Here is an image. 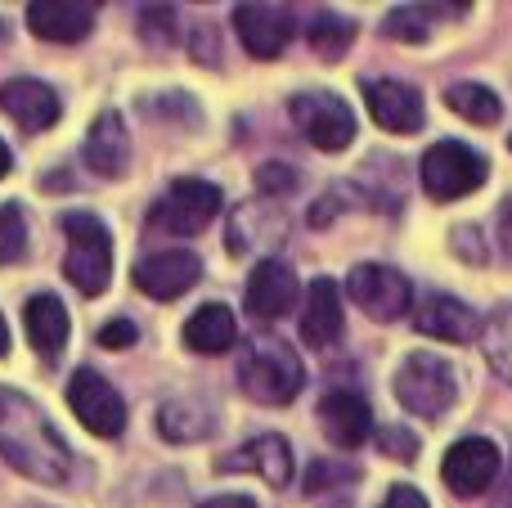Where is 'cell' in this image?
Masks as SVG:
<instances>
[{
    "mask_svg": "<svg viewBox=\"0 0 512 508\" xmlns=\"http://www.w3.org/2000/svg\"><path fill=\"white\" fill-rule=\"evenodd\" d=\"M63 234H68V257H63L68 284L86 297H99L113 279V234H108V225L90 212H63Z\"/></svg>",
    "mask_w": 512,
    "mask_h": 508,
    "instance_id": "cell-3",
    "label": "cell"
},
{
    "mask_svg": "<svg viewBox=\"0 0 512 508\" xmlns=\"http://www.w3.org/2000/svg\"><path fill=\"white\" fill-rule=\"evenodd\" d=\"M234 27H239V41L256 59H279L288 50L292 32H297L292 9L283 5H239L234 9Z\"/></svg>",
    "mask_w": 512,
    "mask_h": 508,
    "instance_id": "cell-13",
    "label": "cell"
},
{
    "mask_svg": "<svg viewBox=\"0 0 512 508\" xmlns=\"http://www.w3.org/2000/svg\"><path fill=\"white\" fill-rule=\"evenodd\" d=\"M378 508H427V500H423V491H414V486H391L387 500Z\"/></svg>",
    "mask_w": 512,
    "mask_h": 508,
    "instance_id": "cell-35",
    "label": "cell"
},
{
    "mask_svg": "<svg viewBox=\"0 0 512 508\" xmlns=\"http://www.w3.org/2000/svg\"><path fill=\"white\" fill-rule=\"evenodd\" d=\"M454 248H459V257H468V261H486V248H481L472 225H459V230H454Z\"/></svg>",
    "mask_w": 512,
    "mask_h": 508,
    "instance_id": "cell-34",
    "label": "cell"
},
{
    "mask_svg": "<svg viewBox=\"0 0 512 508\" xmlns=\"http://www.w3.org/2000/svg\"><path fill=\"white\" fill-rule=\"evenodd\" d=\"M504 473V455H499L495 441L486 437H463L445 450V464H441V477L459 500H472V495H486L490 486L499 482Z\"/></svg>",
    "mask_w": 512,
    "mask_h": 508,
    "instance_id": "cell-10",
    "label": "cell"
},
{
    "mask_svg": "<svg viewBox=\"0 0 512 508\" xmlns=\"http://www.w3.org/2000/svg\"><path fill=\"white\" fill-rule=\"evenodd\" d=\"M364 104H369V117L391 135H414L423 131V95H418L409 81H391V77H378L364 86Z\"/></svg>",
    "mask_w": 512,
    "mask_h": 508,
    "instance_id": "cell-12",
    "label": "cell"
},
{
    "mask_svg": "<svg viewBox=\"0 0 512 508\" xmlns=\"http://www.w3.org/2000/svg\"><path fill=\"white\" fill-rule=\"evenodd\" d=\"M0 459L41 486L72 482V450L32 396L0 387Z\"/></svg>",
    "mask_w": 512,
    "mask_h": 508,
    "instance_id": "cell-1",
    "label": "cell"
},
{
    "mask_svg": "<svg viewBox=\"0 0 512 508\" xmlns=\"http://www.w3.org/2000/svg\"><path fill=\"white\" fill-rule=\"evenodd\" d=\"M319 423H324V437L337 450H355L373 437V410L360 392H328L319 401Z\"/></svg>",
    "mask_w": 512,
    "mask_h": 508,
    "instance_id": "cell-17",
    "label": "cell"
},
{
    "mask_svg": "<svg viewBox=\"0 0 512 508\" xmlns=\"http://www.w3.org/2000/svg\"><path fill=\"white\" fill-rule=\"evenodd\" d=\"M486 171L490 167L477 149H468V144H459V140H441L423 153L418 176H423V189L436 203H454V198L472 194L477 185H486Z\"/></svg>",
    "mask_w": 512,
    "mask_h": 508,
    "instance_id": "cell-6",
    "label": "cell"
},
{
    "mask_svg": "<svg viewBox=\"0 0 512 508\" xmlns=\"http://www.w3.org/2000/svg\"><path fill=\"white\" fill-rule=\"evenodd\" d=\"M135 338H140V329H135L131 320H113V324H104V329H99V347H108V351L131 347Z\"/></svg>",
    "mask_w": 512,
    "mask_h": 508,
    "instance_id": "cell-32",
    "label": "cell"
},
{
    "mask_svg": "<svg viewBox=\"0 0 512 508\" xmlns=\"http://www.w3.org/2000/svg\"><path fill=\"white\" fill-rule=\"evenodd\" d=\"M198 279H203V261H198V252H189V248L149 252V257H140V266H135V288L149 293L153 302H176V297H185Z\"/></svg>",
    "mask_w": 512,
    "mask_h": 508,
    "instance_id": "cell-11",
    "label": "cell"
},
{
    "mask_svg": "<svg viewBox=\"0 0 512 508\" xmlns=\"http://www.w3.org/2000/svg\"><path fill=\"white\" fill-rule=\"evenodd\" d=\"M297 270L288 261H256L252 279H248V311L252 320H283V315L297 306Z\"/></svg>",
    "mask_w": 512,
    "mask_h": 508,
    "instance_id": "cell-16",
    "label": "cell"
},
{
    "mask_svg": "<svg viewBox=\"0 0 512 508\" xmlns=\"http://www.w3.org/2000/svg\"><path fill=\"white\" fill-rule=\"evenodd\" d=\"M333 482H355V468H342V464H324L319 459L315 468H310V477H306V495H319V491H328Z\"/></svg>",
    "mask_w": 512,
    "mask_h": 508,
    "instance_id": "cell-31",
    "label": "cell"
},
{
    "mask_svg": "<svg viewBox=\"0 0 512 508\" xmlns=\"http://www.w3.org/2000/svg\"><path fill=\"white\" fill-rule=\"evenodd\" d=\"M203 508H256V500H248V495H216Z\"/></svg>",
    "mask_w": 512,
    "mask_h": 508,
    "instance_id": "cell-37",
    "label": "cell"
},
{
    "mask_svg": "<svg viewBox=\"0 0 512 508\" xmlns=\"http://www.w3.org/2000/svg\"><path fill=\"white\" fill-rule=\"evenodd\" d=\"M481 351H486V360L495 365V374L512 387V302L495 306L490 320L481 324Z\"/></svg>",
    "mask_w": 512,
    "mask_h": 508,
    "instance_id": "cell-26",
    "label": "cell"
},
{
    "mask_svg": "<svg viewBox=\"0 0 512 508\" xmlns=\"http://www.w3.org/2000/svg\"><path fill=\"white\" fill-rule=\"evenodd\" d=\"M0 41H5V23H0Z\"/></svg>",
    "mask_w": 512,
    "mask_h": 508,
    "instance_id": "cell-40",
    "label": "cell"
},
{
    "mask_svg": "<svg viewBox=\"0 0 512 508\" xmlns=\"http://www.w3.org/2000/svg\"><path fill=\"white\" fill-rule=\"evenodd\" d=\"M414 329L436 342H472L481 333V320L468 302L454 293H427L423 306L414 311Z\"/></svg>",
    "mask_w": 512,
    "mask_h": 508,
    "instance_id": "cell-18",
    "label": "cell"
},
{
    "mask_svg": "<svg viewBox=\"0 0 512 508\" xmlns=\"http://www.w3.org/2000/svg\"><path fill=\"white\" fill-rule=\"evenodd\" d=\"M9 167H14V158H9L5 140H0V180H5V176H9Z\"/></svg>",
    "mask_w": 512,
    "mask_h": 508,
    "instance_id": "cell-38",
    "label": "cell"
},
{
    "mask_svg": "<svg viewBox=\"0 0 512 508\" xmlns=\"http://www.w3.org/2000/svg\"><path fill=\"white\" fill-rule=\"evenodd\" d=\"M27 27H32L41 41L72 45L95 27V5H77V0H36V5H27Z\"/></svg>",
    "mask_w": 512,
    "mask_h": 508,
    "instance_id": "cell-19",
    "label": "cell"
},
{
    "mask_svg": "<svg viewBox=\"0 0 512 508\" xmlns=\"http://www.w3.org/2000/svg\"><path fill=\"white\" fill-rule=\"evenodd\" d=\"M378 446H382V455L400 459V464H414L418 459V437L409 428H400V423H391V428L378 432Z\"/></svg>",
    "mask_w": 512,
    "mask_h": 508,
    "instance_id": "cell-29",
    "label": "cell"
},
{
    "mask_svg": "<svg viewBox=\"0 0 512 508\" xmlns=\"http://www.w3.org/2000/svg\"><path fill=\"white\" fill-rule=\"evenodd\" d=\"M0 108H5V117L14 126H23L27 135L36 131H50L54 122H59L63 104L59 95H54L45 81H32V77H14L0 86Z\"/></svg>",
    "mask_w": 512,
    "mask_h": 508,
    "instance_id": "cell-14",
    "label": "cell"
},
{
    "mask_svg": "<svg viewBox=\"0 0 512 508\" xmlns=\"http://www.w3.org/2000/svg\"><path fill=\"white\" fill-rule=\"evenodd\" d=\"M499 248H504V257L512 261V198L499 207Z\"/></svg>",
    "mask_w": 512,
    "mask_h": 508,
    "instance_id": "cell-36",
    "label": "cell"
},
{
    "mask_svg": "<svg viewBox=\"0 0 512 508\" xmlns=\"http://www.w3.org/2000/svg\"><path fill=\"white\" fill-rule=\"evenodd\" d=\"M342 297H337V284L333 279H315L306 288V306H301V342L310 347H333L342 338Z\"/></svg>",
    "mask_w": 512,
    "mask_h": 508,
    "instance_id": "cell-21",
    "label": "cell"
},
{
    "mask_svg": "<svg viewBox=\"0 0 512 508\" xmlns=\"http://www.w3.org/2000/svg\"><path fill=\"white\" fill-rule=\"evenodd\" d=\"M256 185H261L265 194H279V189H292V185H297V171H292V167H274V162H270V167H261Z\"/></svg>",
    "mask_w": 512,
    "mask_h": 508,
    "instance_id": "cell-33",
    "label": "cell"
},
{
    "mask_svg": "<svg viewBox=\"0 0 512 508\" xmlns=\"http://www.w3.org/2000/svg\"><path fill=\"white\" fill-rule=\"evenodd\" d=\"M86 167L104 180L126 176V167H131V135H126L117 113L95 117V126H90V135H86Z\"/></svg>",
    "mask_w": 512,
    "mask_h": 508,
    "instance_id": "cell-20",
    "label": "cell"
},
{
    "mask_svg": "<svg viewBox=\"0 0 512 508\" xmlns=\"http://www.w3.org/2000/svg\"><path fill=\"white\" fill-rule=\"evenodd\" d=\"M221 216V189L207 180H176L167 194L153 203L149 230L162 234H198Z\"/></svg>",
    "mask_w": 512,
    "mask_h": 508,
    "instance_id": "cell-7",
    "label": "cell"
},
{
    "mask_svg": "<svg viewBox=\"0 0 512 508\" xmlns=\"http://www.w3.org/2000/svg\"><path fill=\"white\" fill-rule=\"evenodd\" d=\"M234 342H239V324H234L230 306L207 302L185 320V347H194L198 356H221Z\"/></svg>",
    "mask_w": 512,
    "mask_h": 508,
    "instance_id": "cell-23",
    "label": "cell"
},
{
    "mask_svg": "<svg viewBox=\"0 0 512 508\" xmlns=\"http://www.w3.org/2000/svg\"><path fill=\"white\" fill-rule=\"evenodd\" d=\"M158 432L167 441H198L212 432V414H207V401L198 396H176L158 410Z\"/></svg>",
    "mask_w": 512,
    "mask_h": 508,
    "instance_id": "cell-24",
    "label": "cell"
},
{
    "mask_svg": "<svg viewBox=\"0 0 512 508\" xmlns=\"http://www.w3.org/2000/svg\"><path fill=\"white\" fill-rule=\"evenodd\" d=\"M454 396H459V383H454L450 360L432 356V351H414V356L400 360V369H396L400 410L418 414V419H441L454 405Z\"/></svg>",
    "mask_w": 512,
    "mask_h": 508,
    "instance_id": "cell-4",
    "label": "cell"
},
{
    "mask_svg": "<svg viewBox=\"0 0 512 508\" xmlns=\"http://www.w3.org/2000/svg\"><path fill=\"white\" fill-rule=\"evenodd\" d=\"M288 117L301 135H306L315 149L324 153H342L355 140V113L342 95H328V90H301L288 99Z\"/></svg>",
    "mask_w": 512,
    "mask_h": 508,
    "instance_id": "cell-5",
    "label": "cell"
},
{
    "mask_svg": "<svg viewBox=\"0 0 512 508\" xmlns=\"http://www.w3.org/2000/svg\"><path fill=\"white\" fill-rule=\"evenodd\" d=\"M418 14H423L418 5L391 9L387 23H382V32H387V36H400V41H418V36H427V23H418Z\"/></svg>",
    "mask_w": 512,
    "mask_h": 508,
    "instance_id": "cell-30",
    "label": "cell"
},
{
    "mask_svg": "<svg viewBox=\"0 0 512 508\" xmlns=\"http://www.w3.org/2000/svg\"><path fill=\"white\" fill-rule=\"evenodd\" d=\"M445 104L472 126H495L499 117H504L499 95L490 86H481V81H454V86L445 90Z\"/></svg>",
    "mask_w": 512,
    "mask_h": 508,
    "instance_id": "cell-25",
    "label": "cell"
},
{
    "mask_svg": "<svg viewBox=\"0 0 512 508\" xmlns=\"http://www.w3.org/2000/svg\"><path fill=\"white\" fill-rule=\"evenodd\" d=\"M27 508H41V504H27Z\"/></svg>",
    "mask_w": 512,
    "mask_h": 508,
    "instance_id": "cell-41",
    "label": "cell"
},
{
    "mask_svg": "<svg viewBox=\"0 0 512 508\" xmlns=\"http://www.w3.org/2000/svg\"><path fill=\"white\" fill-rule=\"evenodd\" d=\"M27 252V225L14 203H0V266H14Z\"/></svg>",
    "mask_w": 512,
    "mask_h": 508,
    "instance_id": "cell-28",
    "label": "cell"
},
{
    "mask_svg": "<svg viewBox=\"0 0 512 508\" xmlns=\"http://www.w3.org/2000/svg\"><path fill=\"white\" fill-rule=\"evenodd\" d=\"M68 405L77 414V423L95 437H122L126 428V401L104 374L95 369H77L68 383Z\"/></svg>",
    "mask_w": 512,
    "mask_h": 508,
    "instance_id": "cell-9",
    "label": "cell"
},
{
    "mask_svg": "<svg viewBox=\"0 0 512 508\" xmlns=\"http://www.w3.org/2000/svg\"><path fill=\"white\" fill-rule=\"evenodd\" d=\"M306 36H310V50H315L319 59L333 63V59H342V54L351 50L355 23H351L346 14H328V9H324V14L310 18V32H306Z\"/></svg>",
    "mask_w": 512,
    "mask_h": 508,
    "instance_id": "cell-27",
    "label": "cell"
},
{
    "mask_svg": "<svg viewBox=\"0 0 512 508\" xmlns=\"http://www.w3.org/2000/svg\"><path fill=\"white\" fill-rule=\"evenodd\" d=\"M9 351V324H5V315H0V356Z\"/></svg>",
    "mask_w": 512,
    "mask_h": 508,
    "instance_id": "cell-39",
    "label": "cell"
},
{
    "mask_svg": "<svg viewBox=\"0 0 512 508\" xmlns=\"http://www.w3.org/2000/svg\"><path fill=\"white\" fill-rule=\"evenodd\" d=\"M306 383L297 351L274 333H261L239 351V387L261 405H288Z\"/></svg>",
    "mask_w": 512,
    "mask_h": 508,
    "instance_id": "cell-2",
    "label": "cell"
},
{
    "mask_svg": "<svg viewBox=\"0 0 512 508\" xmlns=\"http://www.w3.org/2000/svg\"><path fill=\"white\" fill-rule=\"evenodd\" d=\"M216 468L221 473H256L261 482L283 491V486H292V446L283 437H274V432H265V437L243 441L234 455L216 459Z\"/></svg>",
    "mask_w": 512,
    "mask_h": 508,
    "instance_id": "cell-15",
    "label": "cell"
},
{
    "mask_svg": "<svg viewBox=\"0 0 512 508\" xmlns=\"http://www.w3.org/2000/svg\"><path fill=\"white\" fill-rule=\"evenodd\" d=\"M508 144H512V140H508Z\"/></svg>",
    "mask_w": 512,
    "mask_h": 508,
    "instance_id": "cell-42",
    "label": "cell"
},
{
    "mask_svg": "<svg viewBox=\"0 0 512 508\" xmlns=\"http://www.w3.org/2000/svg\"><path fill=\"white\" fill-rule=\"evenodd\" d=\"M23 324H27V338H32L36 356L41 360H59V351L68 347V306L59 302L54 293H36L32 302L23 306Z\"/></svg>",
    "mask_w": 512,
    "mask_h": 508,
    "instance_id": "cell-22",
    "label": "cell"
},
{
    "mask_svg": "<svg viewBox=\"0 0 512 508\" xmlns=\"http://www.w3.org/2000/svg\"><path fill=\"white\" fill-rule=\"evenodd\" d=\"M346 293H351V302L378 324L400 320V315L409 311V302H414V284H409L396 266H382V261L355 266L351 279H346Z\"/></svg>",
    "mask_w": 512,
    "mask_h": 508,
    "instance_id": "cell-8",
    "label": "cell"
}]
</instances>
